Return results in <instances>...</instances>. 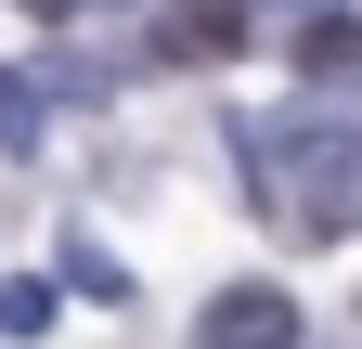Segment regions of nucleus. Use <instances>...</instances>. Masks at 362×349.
Instances as JSON below:
<instances>
[{
  "mask_svg": "<svg viewBox=\"0 0 362 349\" xmlns=\"http://www.w3.org/2000/svg\"><path fill=\"white\" fill-rule=\"evenodd\" d=\"M0 143H39V91H26L13 65H0Z\"/></svg>",
  "mask_w": 362,
  "mask_h": 349,
  "instance_id": "obj_5",
  "label": "nucleus"
},
{
  "mask_svg": "<svg viewBox=\"0 0 362 349\" xmlns=\"http://www.w3.org/2000/svg\"><path fill=\"white\" fill-rule=\"evenodd\" d=\"M246 155H259V207L298 246L362 233V117H246Z\"/></svg>",
  "mask_w": 362,
  "mask_h": 349,
  "instance_id": "obj_1",
  "label": "nucleus"
},
{
  "mask_svg": "<svg viewBox=\"0 0 362 349\" xmlns=\"http://www.w3.org/2000/svg\"><path fill=\"white\" fill-rule=\"evenodd\" d=\"M233 39H246V0H168V65H181V52L220 65Z\"/></svg>",
  "mask_w": 362,
  "mask_h": 349,
  "instance_id": "obj_4",
  "label": "nucleus"
},
{
  "mask_svg": "<svg viewBox=\"0 0 362 349\" xmlns=\"http://www.w3.org/2000/svg\"><path fill=\"white\" fill-rule=\"evenodd\" d=\"M26 13H78V0H26Z\"/></svg>",
  "mask_w": 362,
  "mask_h": 349,
  "instance_id": "obj_7",
  "label": "nucleus"
},
{
  "mask_svg": "<svg viewBox=\"0 0 362 349\" xmlns=\"http://www.w3.org/2000/svg\"><path fill=\"white\" fill-rule=\"evenodd\" d=\"M298 13H349V0H298Z\"/></svg>",
  "mask_w": 362,
  "mask_h": 349,
  "instance_id": "obj_8",
  "label": "nucleus"
},
{
  "mask_svg": "<svg viewBox=\"0 0 362 349\" xmlns=\"http://www.w3.org/2000/svg\"><path fill=\"white\" fill-rule=\"evenodd\" d=\"M65 272H78L90 297H104V311H117V297H129V272H117V259H104V246H65Z\"/></svg>",
  "mask_w": 362,
  "mask_h": 349,
  "instance_id": "obj_6",
  "label": "nucleus"
},
{
  "mask_svg": "<svg viewBox=\"0 0 362 349\" xmlns=\"http://www.w3.org/2000/svg\"><path fill=\"white\" fill-rule=\"evenodd\" d=\"M298 78H310V91H362V26L349 13H310L298 26Z\"/></svg>",
  "mask_w": 362,
  "mask_h": 349,
  "instance_id": "obj_3",
  "label": "nucleus"
},
{
  "mask_svg": "<svg viewBox=\"0 0 362 349\" xmlns=\"http://www.w3.org/2000/svg\"><path fill=\"white\" fill-rule=\"evenodd\" d=\"M194 349H298V297L285 285H220L194 311Z\"/></svg>",
  "mask_w": 362,
  "mask_h": 349,
  "instance_id": "obj_2",
  "label": "nucleus"
}]
</instances>
